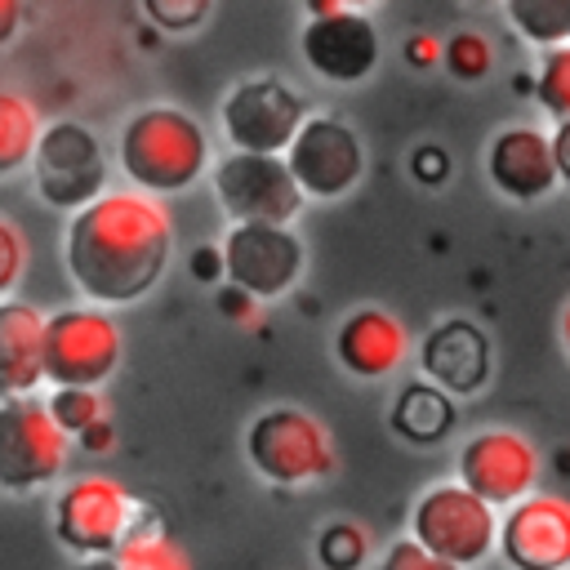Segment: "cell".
I'll list each match as a JSON object with an SVG mask.
<instances>
[{
  "label": "cell",
  "instance_id": "3957f363",
  "mask_svg": "<svg viewBox=\"0 0 570 570\" xmlns=\"http://www.w3.org/2000/svg\"><path fill=\"white\" fill-rule=\"evenodd\" d=\"M245 459L263 481H272L281 490L316 485L338 468V450H334L330 428L298 405L263 410L245 428Z\"/></svg>",
  "mask_w": 570,
  "mask_h": 570
},
{
  "label": "cell",
  "instance_id": "4dcf8cb0",
  "mask_svg": "<svg viewBox=\"0 0 570 570\" xmlns=\"http://www.w3.org/2000/svg\"><path fill=\"white\" fill-rule=\"evenodd\" d=\"M410 174L423 183V187H441L450 178V151L441 142H419L410 151Z\"/></svg>",
  "mask_w": 570,
  "mask_h": 570
},
{
  "label": "cell",
  "instance_id": "9a60e30c",
  "mask_svg": "<svg viewBox=\"0 0 570 570\" xmlns=\"http://www.w3.org/2000/svg\"><path fill=\"white\" fill-rule=\"evenodd\" d=\"M499 557L512 570H570V499L534 490L499 517Z\"/></svg>",
  "mask_w": 570,
  "mask_h": 570
},
{
  "label": "cell",
  "instance_id": "d6986e66",
  "mask_svg": "<svg viewBox=\"0 0 570 570\" xmlns=\"http://www.w3.org/2000/svg\"><path fill=\"white\" fill-rule=\"evenodd\" d=\"M45 338H49V316L36 303L27 298L0 303V401L36 396L49 383Z\"/></svg>",
  "mask_w": 570,
  "mask_h": 570
},
{
  "label": "cell",
  "instance_id": "2e32d148",
  "mask_svg": "<svg viewBox=\"0 0 570 570\" xmlns=\"http://www.w3.org/2000/svg\"><path fill=\"white\" fill-rule=\"evenodd\" d=\"M485 178L512 205H539L561 183L552 134L539 125H503L485 147Z\"/></svg>",
  "mask_w": 570,
  "mask_h": 570
},
{
  "label": "cell",
  "instance_id": "ba28073f",
  "mask_svg": "<svg viewBox=\"0 0 570 570\" xmlns=\"http://www.w3.org/2000/svg\"><path fill=\"white\" fill-rule=\"evenodd\" d=\"M31 178H36V196L49 209H67V214H80L111 191L107 187V151H102L98 134L80 120L45 125L36 160H31Z\"/></svg>",
  "mask_w": 570,
  "mask_h": 570
},
{
  "label": "cell",
  "instance_id": "74e56055",
  "mask_svg": "<svg viewBox=\"0 0 570 570\" xmlns=\"http://www.w3.org/2000/svg\"><path fill=\"white\" fill-rule=\"evenodd\" d=\"M71 570H120V561H116V557H94V561H80V566H71Z\"/></svg>",
  "mask_w": 570,
  "mask_h": 570
},
{
  "label": "cell",
  "instance_id": "9c48e42d",
  "mask_svg": "<svg viewBox=\"0 0 570 570\" xmlns=\"http://www.w3.org/2000/svg\"><path fill=\"white\" fill-rule=\"evenodd\" d=\"M214 196L232 218V227L245 223L289 227L307 200L285 156H249V151H227L214 160Z\"/></svg>",
  "mask_w": 570,
  "mask_h": 570
},
{
  "label": "cell",
  "instance_id": "836d02e7",
  "mask_svg": "<svg viewBox=\"0 0 570 570\" xmlns=\"http://www.w3.org/2000/svg\"><path fill=\"white\" fill-rule=\"evenodd\" d=\"M218 307H223V316H232V321H258V298H249L245 289H236V285H223L218 289Z\"/></svg>",
  "mask_w": 570,
  "mask_h": 570
},
{
  "label": "cell",
  "instance_id": "e0dca14e",
  "mask_svg": "<svg viewBox=\"0 0 570 570\" xmlns=\"http://www.w3.org/2000/svg\"><path fill=\"white\" fill-rule=\"evenodd\" d=\"M419 370L450 396H472L490 383V338L468 316L436 321L419 343Z\"/></svg>",
  "mask_w": 570,
  "mask_h": 570
},
{
  "label": "cell",
  "instance_id": "603a6c76",
  "mask_svg": "<svg viewBox=\"0 0 570 570\" xmlns=\"http://www.w3.org/2000/svg\"><path fill=\"white\" fill-rule=\"evenodd\" d=\"M45 405H49L53 423H58L71 441H80L94 423L111 419V410H107V401H102L98 387H53V392L45 396Z\"/></svg>",
  "mask_w": 570,
  "mask_h": 570
},
{
  "label": "cell",
  "instance_id": "8fae6325",
  "mask_svg": "<svg viewBox=\"0 0 570 570\" xmlns=\"http://www.w3.org/2000/svg\"><path fill=\"white\" fill-rule=\"evenodd\" d=\"M539 468H543V459L525 432L485 428L463 441V450L454 459V481L468 485L476 499H485L494 512H508L534 494Z\"/></svg>",
  "mask_w": 570,
  "mask_h": 570
},
{
  "label": "cell",
  "instance_id": "cb8c5ba5",
  "mask_svg": "<svg viewBox=\"0 0 570 570\" xmlns=\"http://www.w3.org/2000/svg\"><path fill=\"white\" fill-rule=\"evenodd\" d=\"M316 561L325 570H361L370 561V530L361 521H330L316 534Z\"/></svg>",
  "mask_w": 570,
  "mask_h": 570
},
{
  "label": "cell",
  "instance_id": "ac0fdd59",
  "mask_svg": "<svg viewBox=\"0 0 570 570\" xmlns=\"http://www.w3.org/2000/svg\"><path fill=\"white\" fill-rule=\"evenodd\" d=\"M334 356L352 379H387L410 356V334L387 307H356L334 330Z\"/></svg>",
  "mask_w": 570,
  "mask_h": 570
},
{
  "label": "cell",
  "instance_id": "1f68e13d",
  "mask_svg": "<svg viewBox=\"0 0 570 570\" xmlns=\"http://www.w3.org/2000/svg\"><path fill=\"white\" fill-rule=\"evenodd\" d=\"M401 53H405V62L414 71H428V67H441L445 62V40L432 36V31H410V40H405Z\"/></svg>",
  "mask_w": 570,
  "mask_h": 570
},
{
  "label": "cell",
  "instance_id": "5b68a950",
  "mask_svg": "<svg viewBox=\"0 0 570 570\" xmlns=\"http://www.w3.org/2000/svg\"><path fill=\"white\" fill-rule=\"evenodd\" d=\"M138 503L116 476H71L53 499V539L80 561L116 557L138 521Z\"/></svg>",
  "mask_w": 570,
  "mask_h": 570
},
{
  "label": "cell",
  "instance_id": "30bf717a",
  "mask_svg": "<svg viewBox=\"0 0 570 570\" xmlns=\"http://www.w3.org/2000/svg\"><path fill=\"white\" fill-rule=\"evenodd\" d=\"M125 356L120 325L107 307H62L49 316L45 374L49 387H98L116 374Z\"/></svg>",
  "mask_w": 570,
  "mask_h": 570
},
{
  "label": "cell",
  "instance_id": "d6a6232c",
  "mask_svg": "<svg viewBox=\"0 0 570 570\" xmlns=\"http://www.w3.org/2000/svg\"><path fill=\"white\" fill-rule=\"evenodd\" d=\"M187 267H191V276L205 281V285H214L218 276L227 281V267H223V249H218V245H200V249H191Z\"/></svg>",
  "mask_w": 570,
  "mask_h": 570
},
{
  "label": "cell",
  "instance_id": "d590c367",
  "mask_svg": "<svg viewBox=\"0 0 570 570\" xmlns=\"http://www.w3.org/2000/svg\"><path fill=\"white\" fill-rule=\"evenodd\" d=\"M76 445H80L85 454H107V450L116 445V428H111V419H102V423H94V428H89V432H85V436H80Z\"/></svg>",
  "mask_w": 570,
  "mask_h": 570
},
{
  "label": "cell",
  "instance_id": "484cf974",
  "mask_svg": "<svg viewBox=\"0 0 570 570\" xmlns=\"http://www.w3.org/2000/svg\"><path fill=\"white\" fill-rule=\"evenodd\" d=\"M534 102L552 116V125L570 120V49H552L534 71Z\"/></svg>",
  "mask_w": 570,
  "mask_h": 570
},
{
  "label": "cell",
  "instance_id": "7a4b0ae2",
  "mask_svg": "<svg viewBox=\"0 0 570 570\" xmlns=\"http://www.w3.org/2000/svg\"><path fill=\"white\" fill-rule=\"evenodd\" d=\"M116 165L134 191L174 196V191H187L209 169V138L191 111L151 102L120 125Z\"/></svg>",
  "mask_w": 570,
  "mask_h": 570
},
{
  "label": "cell",
  "instance_id": "277c9868",
  "mask_svg": "<svg viewBox=\"0 0 570 570\" xmlns=\"http://www.w3.org/2000/svg\"><path fill=\"white\" fill-rule=\"evenodd\" d=\"M499 517L485 499H476L459 481L428 485L410 508V539L454 570L481 566L499 548Z\"/></svg>",
  "mask_w": 570,
  "mask_h": 570
},
{
  "label": "cell",
  "instance_id": "f546056e",
  "mask_svg": "<svg viewBox=\"0 0 570 570\" xmlns=\"http://www.w3.org/2000/svg\"><path fill=\"white\" fill-rule=\"evenodd\" d=\"M374 570H454V566L441 561V557H432L428 548H419V543L405 534V539H392V543L383 548V557H379Z\"/></svg>",
  "mask_w": 570,
  "mask_h": 570
},
{
  "label": "cell",
  "instance_id": "5bb4252c",
  "mask_svg": "<svg viewBox=\"0 0 570 570\" xmlns=\"http://www.w3.org/2000/svg\"><path fill=\"white\" fill-rule=\"evenodd\" d=\"M298 53L303 62L330 80V85H361L374 67H379V27L370 22V13L361 4L338 0L334 13H316L303 22L298 31Z\"/></svg>",
  "mask_w": 570,
  "mask_h": 570
},
{
  "label": "cell",
  "instance_id": "8992f818",
  "mask_svg": "<svg viewBox=\"0 0 570 570\" xmlns=\"http://www.w3.org/2000/svg\"><path fill=\"white\" fill-rule=\"evenodd\" d=\"M307 120V98L281 76H245L227 89L218 107V129L227 147L249 156H285Z\"/></svg>",
  "mask_w": 570,
  "mask_h": 570
},
{
  "label": "cell",
  "instance_id": "83f0119b",
  "mask_svg": "<svg viewBox=\"0 0 570 570\" xmlns=\"http://www.w3.org/2000/svg\"><path fill=\"white\" fill-rule=\"evenodd\" d=\"M209 13H214V4H205V0H142V18L156 31H191Z\"/></svg>",
  "mask_w": 570,
  "mask_h": 570
},
{
  "label": "cell",
  "instance_id": "44dd1931",
  "mask_svg": "<svg viewBox=\"0 0 570 570\" xmlns=\"http://www.w3.org/2000/svg\"><path fill=\"white\" fill-rule=\"evenodd\" d=\"M40 111L27 94L18 89H0V178L27 169L36 160V147H40Z\"/></svg>",
  "mask_w": 570,
  "mask_h": 570
},
{
  "label": "cell",
  "instance_id": "7c38bea8",
  "mask_svg": "<svg viewBox=\"0 0 570 570\" xmlns=\"http://www.w3.org/2000/svg\"><path fill=\"white\" fill-rule=\"evenodd\" d=\"M285 165L307 200H338L365 174V147L338 116H312L285 151Z\"/></svg>",
  "mask_w": 570,
  "mask_h": 570
},
{
  "label": "cell",
  "instance_id": "4316f807",
  "mask_svg": "<svg viewBox=\"0 0 570 570\" xmlns=\"http://www.w3.org/2000/svg\"><path fill=\"white\" fill-rule=\"evenodd\" d=\"M120 570H191V557L165 534H138L116 552Z\"/></svg>",
  "mask_w": 570,
  "mask_h": 570
},
{
  "label": "cell",
  "instance_id": "52a82bcc",
  "mask_svg": "<svg viewBox=\"0 0 570 570\" xmlns=\"http://www.w3.org/2000/svg\"><path fill=\"white\" fill-rule=\"evenodd\" d=\"M71 459V436L53 423L45 396L0 401V490L36 494L62 481Z\"/></svg>",
  "mask_w": 570,
  "mask_h": 570
},
{
  "label": "cell",
  "instance_id": "d4e9b609",
  "mask_svg": "<svg viewBox=\"0 0 570 570\" xmlns=\"http://www.w3.org/2000/svg\"><path fill=\"white\" fill-rule=\"evenodd\" d=\"M454 80H485L494 67V45L485 31L476 27H459L454 36H445V62H441Z\"/></svg>",
  "mask_w": 570,
  "mask_h": 570
},
{
  "label": "cell",
  "instance_id": "e575fe53",
  "mask_svg": "<svg viewBox=\"0 0 570 570\" xmlns=\"http://www.w3.org/2000/svg\"><path fill=\"white\" fill-rule=\"evenodd\" d=\"M22 18H27V4L22 0H0V49L13 45V36L22 31Z\"/></svg>",
  "mask_w": 570,
  "mask_h": 570
},
{
  "label": "cell",
  "instance_id": "8d00e7d4",
  "mask_svg": "<svg viewBox=\"0 0 570 570\" xmlns=\"http://www.w3.org/2000/svg\"><path fill=\"white\" fill-rule=\"evenodd\" d=\"M552 156H557V174H561V183L570 187V120L552 125Z\"/></svg>",
  "mask_w": 570,
  "mask_h": 570
},
{
  "label": "cell",
  "instance_id": "7402d4cb",
  "mask_svg": "<svg viewBox=\"0 0 570 570\" xmlns=\"http://www.w3.org/2000/svg\"><path fill=\"white\" fill-rule=\"evenodd\" d=\"M503 18L521 40L534 49H570V0H512L503 4Z\"/></svg>",
  "mask_w": 570,
  "mask_h": 570
},
{
  "label": "cell",
  "instance_id": "4fadbf2b",
  "mask_svg": "<svg viewBox=\"0 0 570 570\" xmlns=\"http://www.w3.org/2000/svg\"><path fill=\"white\" fill-rule=\"evenodd\" d=\"M218 249H223L227 285L245 289L258 303L289 294L303 276V240L294 236V227H267V223L227 227Z\"/></svg>",
  "mask_w": 570,
  "mask_h": 570
},
{
  "label": "cell",
  "instance_id": "6da1fadb",
  "mask_svg": "<svg viewBox=\"0 0 570 570\" xmlns=\"http://www.w3.org/2000/svg\"><path fill=\"white\" fill-rule=\"evenodd\" d=\"M174 249L165 205L134 187H111L89 209L71 214L62 263L89 307H125L156 289Z\"/></svg>",
  "mask_w": 570,
  "mask_h": 570
},
{
  "label": "cell",
  "instance_id": "f1b7e54d",
  "mask_svg": "<svg viewBox=\"0 0 570 570\" xmlns=\"http://www.w3.org/2000/svg\"><path fill=\"white\" fill-rule=\"evenodd\" d=\"M22 272H27V236L13 218L0 214V303L13 298Z\"/></svg>",
  "mask_w": 570,
  "mask_h": 570
},
{
  "label": "cell",
  "instance_id": "f35d334b",
  "mask_svg": "<svg viewBox=\"0 0 570 570\" xmlns=\"http://www.w3.org/2000/svg\"><path fill=\"white\" fill-rule=\"evenodd\" d=\"M561 347L570 352V303L561 307Z\"/></svg>",
  "mask_w": 570,
  "mask_h": 570
},
{
  "label": "cell",
  "instance_id": "ffe728a7",
  "mask_svg": "<svg viewBox=\"0 0 570 570\" xmlns=\"http://www.w3.org/2000/svg\"><path fill=\"white\" fill-rule=\"evenodd\" d=\"M387 423L410 445H436V441H445L454 432L459 410H454V396L450 392L432 387L428 379H414V383H405L396 392V401L387 410Z\"/></svg>",
  "mask_w": 570,
  "mask_h": 570
}]
</instances>
